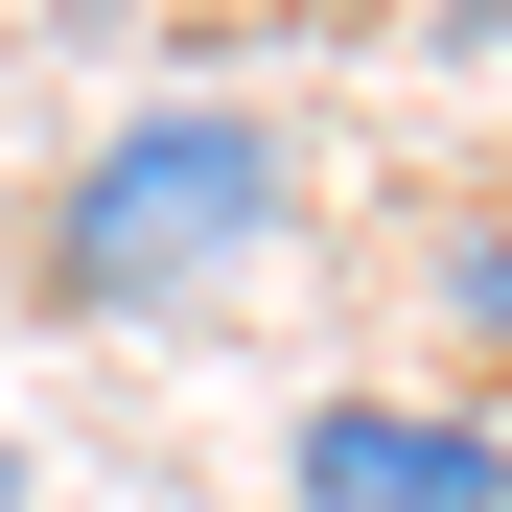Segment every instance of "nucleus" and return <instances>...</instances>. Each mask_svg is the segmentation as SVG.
Returning <instances> with one entry per match:
<instances>
[{"instance_id": "obj_1", "label": "nucleus", "mask_w": 512, "mask_h": 512, "mask_svg": "<svg viewBox=\"0 0 512 512\" xmlns=\"http://www.w3.org/2000/svg\"><path fill=\"white\" fill-rule=\"evenodd\" d=\"M280 210H303V163H280V117L256 94H140V117H94L47 163V303L70 326H187L210 280H256L280 256Z\"/></svg>"}, {"instance_id": "obj_2", "label": "nucleus", "mask_w": 512, "mask_h": 512, "mask_svg": "<svg viewBox=\"0 0 512 512\" xmlns=\"http://www.w3.org/2000/svg\"><path fill=\"white\" fill-rule=\"evenodd\" d=\"M280 489L303 512H512V419L489 396H303Z\"/></svg>"}, {"instance_id": "obj_4", "label": "nucleus", "mask_w": 512, "mask_h": 512, "mask_svg": "<svg viewBox=\"0 0 512 512\" xmlns=\"http://www.w3.org/2000/svg\"><path fill=\"white\" fill-rule=\"evenodd\" d=\"M443 47H466V70H512V0H443Z\"/></svg>"}, {"instance_id": "obj_5", "label": "nucleus", "mask_w": 512, "mask_h": 512, "mask_svg": "<svg viewBox=\"0 0 512 512\" xmlns=\"http://www.w3.org/2000/svg\"><path fill=\"white\" fill-rule=\"evenodd\" d=\"M0 512H47V466H24V419H0Z\"/></svg>"}, {"instance_id": "obj_3", "label": "nucleus", "mask_w": 512, "mask_h": 512, "mask_svg": "<svg viewBox=\"0 0 512 512\" xmlns=\"http://www.w3.org/2000/svg\"><path fill=\"white\" fill-rule=\"evenodd\" d=\"M443 350H489V373H512V210H466V233H443Z\"/></svg>"}]
</instances>
